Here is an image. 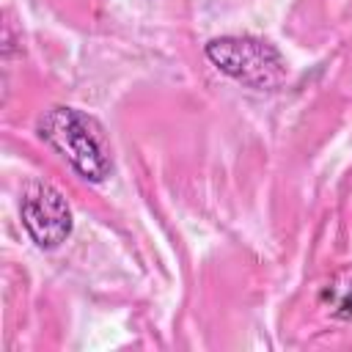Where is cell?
<instances>
[{"label": "cell", "mask_w": 352, "mask_h": 352, "mask_svg": "<svg viewBox=\"0 0 352 352\" xmlns=\"http://www.w3.org/2000/svg\"><path fill=\"white\" fill-rule=\"evenodd\" d=\"M38 138L55 148L85 182H104L113 170V157L110 146L104 138L102 124L69 104H55L50 107L36 126Z\"/></svg>", "instance_id": "cell-1"}, {"label": "cell", "mask_w": 352, "mask_h": 352, "mask_svg": "<svg viewBox=\"0 0 352 352\" xmlns=\"http://www.w3.org/2000/svg\"><path fill=\"white\" fill-rule=\"evenodd\" d=\"M19 217H22L25 231L41 250L60 248L72 236V228H74V217H72V206L66 195L41 179H30L25 184Z\"/></svg>", "instance_id": "cell-3"}, {"label": "cell", "mask_w": 352, "mask_h": 352, "mask_svg": "<svg viewBox=\"0 0 352 352\" xmlns=\"http://www.w3.org/2000/svg\"><path fill=\"white\" fill-rule=\"evenodd\" d=\"M204 52L217 72L256 91H272L289 74L280 50L258 36H217L206 41Z\"/></svg>", "instance_id": "cell-2"}]
</instances>
